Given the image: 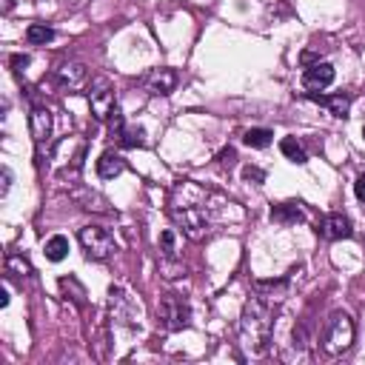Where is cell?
Instances as JSON below:
<instances>
[{
  "label": "cell",
  "instance_id": "cell-1",
  "mask_svg": "<svg viewBox=\"0 0 365 365\" xmlns=\"http://www.w3.org/2000/svg\"><path fill=\"white\" fill-rule=\"evenodd\" d=\"M271 334H274V308L265 297L254 294L245 305H242V317H240V345L259 356L268 351L271 345Z\"/></svg>",
  "mask_w": 365,
  "mask_h": 365
},
{
  "label": "cell",
  "instance_id": "cell-2",
  "mask_svg": "<svg viewBox=\"0 0 365 365\" xmlns=\"http://www.w3.org/2000/svg\"><path fill=\"white\" fill-rule=\"evenodd\" d=\"M354 336H356L354 319L345 311H334L328 317V325H325V334H322V351L331 354V356H339L354 345Z\"/></svg>",
  "mask_w": 365,
  "mask_h": 365
},
{
  "label": "cell",
  "instance_id": "cell-3",
  "mask_svg": "<svg viewBox=\"0 0 365 365\" xmlns=\"http://www.w3.org/2000/svg\"><path fill=\"white\" fill-rule=\"evenodd\" d=\"M77 240H80L83 254H86L88 259H94V262H106V259L117 251L114 237H111L103 225H83V228L77 231Z\"/></svg>",
  "mask_w": 365,
  "mask_h": 365
},
{
  "label": "cell",
  "instance_id": "cell-4",
  "mask_svg": "<svg viewBox=\"0 0 365 365\" xmlns=\"http://www.w3.org/2000/svg\"><path fill=\"white\" fill-rule=\"evenodd\" d=\"M171 217H174V222L180 225V231L188 237V240H194V242H200L202 237H205V231H208V220H205V211L197 205V202H171Z\"/></svg>",
  "mask_w": 365,
  "mask_h": 365
},
{
  "label": "cell",
  "instance_id": "cell-5",
  "mask_svg": "<svg viewBox=\"0 0 365 365\" xmlns=\"http://www.w3.org/2000/svg\"><path fill=\"white\" fill-rule=\"evenodd\" d=\"M188 319H191V308H188V302L180 294L168 291V294L160 297V302H157V322L165 331H182V328H188Z\"/></svg>",
  "mask_w": 365,
  "mask_h": 365
},
{
  "label": "cell",
  "instance_id": "cell-6",
  "mask_svg": "<svg viewBox=\"0 0 365 365\" xmlns=\"http://www.w3.org/2000/svg\"><path fill=\"white\" fill-rule=\"evenodd\" d=\"M86 97H88L94 120H100V123H108V117L117 111V94H114V83L108 77H94Z\"/></svg>",
  "mask_w": 365,
  "mask_h": 365
},
{
  "label": "cell",
  "instance_id": "cell-7",
  "mask_svg": "<svg viewBox=\"0 0 365 365\" xmlns=\"http://www.w3.org/2000/svg\"><path fill=\"white\" fill-rule=\"evenodd\" d=\"M177 71L168 68V66H160V68H151L145 77H143V88L151 94V97H168L174 88H177Z\"/></svg>",
  "mask_w": 365,
  "mask_h": 365
},
{
  "label": "cell",
  "instance_id": "cell-8",
  "mask_svg": "<svg viewBox=\"0 0 365 365\" xmlns=\"http://www.w3.org/2000/svg\"><path fill=\"white\" fill-rule=\"evenodd\" d=\"M51 128H54L51 111H48L46 106H31V111H29V131H31V140H34L37 145L48 143Z\"/></svg>",
  "mask_w": 365,
  "mask_h": 365
},
{
  "label": "cell",
  "instance_id": "cell-9",
  "mask_svg": "<svg viewBox=\"0 0 365 365\" xmlns=\"http://www.w3.org/2000/svg\"><path fill=\"white\" fill-rule=\"evenodd\" d=\"M54 80H57V86H63V88H80V86L88 80V68H86V63H80V60H68V63H60V66L54 68Z\"/></svg>",
  "mask_w": 365,
  "mask_h": 365
},
{
  "label": "cell",
  "instance_id": "cell-10",
  "mask_svg": "<svg viewBox=\"0 0 365 365\" xmlns=\"http://www.w3.org/2000/svg\"><path fill=\"white\" fill-rule=\"evenodd\" d=\"M334 77H336V71H334L331 63H314V66H308L302 71V86L308 91H322V88H328L334 83Z\"/></svg>",
  "mask_w": 365,
  "mask_h": 365
},
{
  "label": "cell",
  "instance_id": "cell-11",
  "mask_svg": "<svg viewBox=\"0 0 365 365\" xmlns=\"http://www.w3.org/2000/svg\"><path fill=\"white\" fill-rule=\"evenodd\" d=\"M317 231H319L322 240H331V242H336V240H348V237L354 234L351 220H348L345 214H328V217H322V222H319Z\"/></svg>",
  "mask_w": 365,
  "mask_h": 365
},
{
  "label": "cell",
  "instance_id": "cell-12",
  "mask_svg": "<svg viewBox=\"0 0 365 365\" xmlns=\"http://www.w3.org/2000/svg\"><path fill=\"white\" fill-rule=\"evenodd\" d=\"M125 171V160L117 154V151H103L100 160H97V177L103 180H114Z\"/></svg>",
  "mask_w": 365,
  "mask_h": 365
},
{
  "label": "cell",
  "instance_id": "cell-13",
  "mask_svg": "<svg viewBox=\"0 0 365 365\" xmlns=\"http://www.w3.org/2000/svg\"><path fill=\"white\" fill-rule=\"evenodd\" d=\"M308 97H311V100H317V103H322V106H325L334 117H339V120H342V117H348V111H351V97H348V94H342V91H339V94H328V97H325V94H314V91H311Z\"/></svg>",
  "mask_w": 365,
  "mask_h": 365
},
{
  "label": "cell",
  "instance_id": "cell-14",
  "mask_svg": "<svg viewBox=\"0 0 365 365\" xmlns=\"http://www.w3.org/2000/svg\"><path fill=\"white\" fill-rule=\"evenodd\" d=\"M271 220L277 222H302L305 220V211L299 202H279L271 208Z\"/></svg>",
  "mask_w": 365,
  "mask_h": 365
},
{
  "label": "cell",
  "instance_id": "cell-15",
  "mask_svg": "<svg viewBox=\"0 0 365 365\" xmlns=\"http://www.w3.org/2000/svg\"><path fill=\"white\" fill-rule=\"evenodd\" d=\"M43 251H46V259H51V262L66 259V257H68V237H63V234H51V237L46 240Z\"/></svg>",
  "mask_w": 365,
  "mask_h": 365
},
{
  "label": "cell",
  "instance_id": "cell-16",
  "mask_svg": "<svg viewBox=\"0 0 365 365\" xmlns=\"http://www.w3.org/2000/svg\"><path fill=\"white\" fill-rule=\"evenodd\" d=\"M26 40H29L31 46H46V43L54 40V29L46 26V23H31V26L26 29Z\"/></svg>",
  "mask_w": 365,
  "mask_h": 365
},
{
  "label": "cell",
  "instance_id": "cell-17",
  "mask_svg": "<svg viewBox=\"0 0 365 365\" xmlns=\"http://www.w3.org/2000/svg\"><path fill=\"white\" fill-rule=\"evenodd\" d=\"M60 291L68 294V299H71L74 305H80V308L86 305V288H83L74 277H60Z\"/></svg>",
  "mask_w": 365,
  "mask_h": 365
},
{
  "label": "cell",
  "instance_id": "cell-18",
  "mask_svg": "<svg viewBox=\"0 0 365 365\" xmlns=\"http://www.w3.org/2000/svg\"><path fill=\"white\" fill-rule=\"evenodd\" d=\"M271 140H274V134L268 128H248L242 134V143L248 148H265V145H271Z\"/></svg>",
  "mask_w": 365,
  "mask_h": 365
},
{
  "label": "cell",
  "instance_id": "cell-19",
  "mask_svg": "<svg viewBox=\"0 0 365 365\" xmlns=\"http://www.w3.org/2000/svg\"><path fill=\"white\" fill-rule=\"evenodd\" d=\"M279 151H282V154H285V157H288L291 163H297V165H302V163L308 160L305 148H302V145H299V143H297L294 137H285V140L279 143Z\"/></svg>",
  "mask_w": 365,
  "mask_h": 365
},
{
  "label": "cell",
  "instance_id": "cell-20",
  "mask_svg": "<svg viewBox=\"0 0 365 365\" xmlns=\"http://www.w3.org/2000/svg\"><path fill=\"white\" fill-rule=\"evenodd\" d=\"M6 271L14 274V277H31V274H34L31 262H29L26 257H20V254H9V257H6Z\"/></svg>",
  "mask_w": 365,
  "mask_h": 365
},
{
  "label": "cell",
  "instance_id": "cell-21",
  "mask_svg": "<svg viewBox=\"0 0 365 365\" xmlns=\"http://www.w3.org/2000/svg\"><path fill=\"white\" fill-rule=\"evenodd\" d=\"M160 248H163V257H180V245H177V231L174 228H165L160 234Z\"/></svg>",
  "mask_w": 365,
  "mask_h": 365
},
{
  "label": "cell",
  "instance_id": "cell-22",
  "mask_svg": "<svg viewBox=\"0 0 365 365\" xmlns=\"http://www.w3.org/2000/svg\"><path fill=\"white\" fill-rule=\"evenodd\" d=\"M120 137H123V145H128V148H137V145L143 148V145H145V131H143L140 125L123 128V134H120Z\"/></svg>",
  "mask_w": 365,
  "mask_h": 365
},
{
  "label": "cell",
  "instance_id": "cell-23",
  "mask_svg": "<svg viewBox=\"0 0 365 365\" xmlns=\"http://www.w3.org/2000/svg\"><path fill=\"white\" fill-rule=\"evenodd\" d=\"M123 128H125V125H123V114H120V108H117V111L108 117V131H111L114 137H120V134H123Z\"/></svg>",
  "mask_w": 365,
  "mask_h": 365
},
{
  "label": "cell",
  "instance_id": "cell-24",
  "mask_svg": "<svg viewBox=\"0 0 365 365\" xmlns=\"http://www.w3.org/2000/svg\"><path fill=\"white\" fill-rule=\"evenodd\" d=\"M242 177H245V180H251V182H257V185L265 180V174H262L257 165H245V168H242Z\"/></svg>",
  "mask_w": 365,
  "mask_h": 365
},
{
  "label": "cell",
  "instance_id": "cell-25",
  "mask_svg": "<svg viewBox=\"0 0 365 365\" xmlns=\"http://www.w3.org/2000/svg\"><path fill=\"white\" fill-rule=\"evenodd\" d=\"M354 194H356L359 202H365V174H359V177L354 180Z\"/></svg>",
  "mask_w": 365,
  "mask_h": 365
},
{
  "label": "cell",
  "instance_id": "cell-26",
  "mask_svg": "<svg viewBox=\"0 0 365 365\" xmlns=\"http://www.w3.org/2000/svg\"><path fill=\"white\" fill-rule=\"evenodd\" d=\"M9 185H11V171H9V168H6V165H3V191H0V194H3V197H6V194H9Z\"/></svg>",
  "mask_w": 365,
  "mask_h": 365
},
{
  "label": "cell",
  "instance_id": "cell-27",
  "mask_svg": "<svg viewBox=\"0 0 365 365\" xmlns=\"http://www.w3.org/2000/svg\"><path fill=\"white\" fill-rule=\"evenodd\" d=\"M220 163H228V165H231V163H234V148H222V151H220Z\"/></svg>",
  "mask_w": 365,
  "mask_h": 365
},
{
  "label": "cell",
  "instance_id": "cell-28",
  "mask_svg": "<svg viewBox=\"0 0 365 365\" xmlns=\"http://www.w3.org/2000/svg\"><path fill=\"white\" fill-rule=\"evenodd\" d=\"M11 63H14L17 71H20V66H29V54H17V57H11Z\"/></svg>",
  "mask_w": 365,
  "mask_h": 365
},
{
  "label": "cell",
  "instance_id": "cell-29",
  "mask_svg": "<svg viewBox=\"0 0 365 365\" xmlns=\"http://www.w3.org/2000/svg\"><path fill=\"white\" fill-rule=\"evenodd\" d=\"M0 305H3V308L9 305V288H3V291H0Z\"/></svg>",
  "mask_w": 365,
  "mask_h": 365
},
{
  "label": "cell",
  "instance_id": "cell-30",
  "mask_svg": "<svg viewBox=\"0 0 365 365\" xmlns=\"http://www.w3.org/2000/svg\"><path fill=\"white\" fill-rule=\"evenodd\" d=\"M11 6H14V0H3V14H9V11H11Z\"/></svg>",
  "mask_w": 365,
  "mask_h": 365
},
{
  "label": "cell",
  "instance_id": "cell-31",
  "mask_svg": "<svg viewBox=\"0 0 365 365\" xmlns=\"http://www.w3.org/2000/svg\"><path fill=\"white\" fill-rule=\"evenodd\" d=\"M362 137H365V125H362Z\"/></svg>",
  "mask_w": 365,
  "mask_h": 365
}]
</instances>
